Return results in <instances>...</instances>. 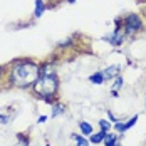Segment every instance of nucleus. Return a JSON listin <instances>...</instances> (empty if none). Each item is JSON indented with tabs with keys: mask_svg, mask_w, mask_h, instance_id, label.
<instances>
[{
	"mask_svg": "<svg viewBox=\"0 0 146 146\" xmlns=\"http://www.w3.org/2000/svg\"><path fill=\"white\" fill-rule=\"evenodd\" d=\"M34 84H35V92L45 98L47 101H50L49 96H52L57 89V77L50 69H40V74Z\"/></svg>",
	"mask_w": 146,
	"mask_h": 146,
	"instance_id": "f03ea898",
	"label": "nucleus"
},
{
	"mask_svg": "<svg viewBox=\"0 0 146 146\" xmlns=\"http://www.w3.org/2000/svg\"><path fill=\"white\" fill-rule=\"evenodd\" d=\"M108 40H109L111 44H114V45H119L121 42H123V35L119 34V30H116L111 37H108Z\"/></svg>",
	"mask_w": 146,
	"mask_h": 146,
	"instance_id": "39448f33",
	"label": "nucleus"
},
{
	"mask_svg": "<svg viewBox=\"0 0 146 146\" xmlns=\"http://www.w3.org/2000/svg\"><path fill=\"white\" fill-rule=\"evenodd\" d=\"M121 86H123V79H121V77H117L116 82H114V88H113V89H114V91H117V89L121 88Z\"/></svg>",
	"mask_w": 146,
	"mask_h": 146,
	"instance_id": "2eb2a0df",
	"label": "nucleus"
},
{
	"mask_svg": "<svg viewBox=\"0 0 146 146\" xmlns=\"http://www.w3.org/2000/svg\"><path fill=\"white\" fill-rule=\"evenodd\" d=\"M7 121H9V117H7V116H0V123H3V124H5Z\"/></svg>",
	"mask_w": 146,
	"mask_h": 146,
	"instance_id": "dca6fc26",
	"label": "nucleus"
},
{
	"mask_svg": "<svg viewBox=\"0 0 146 146\" xmlns=\"http://www.w3.org/2000/svg\"><path fill=\"white\" fill-rule=\"evenodd\" d=\"M72 138L76 139V143H77V146H88V141L81 136V134H72Z\"/></svg>",
	"mask_w": 146,
	"mask_h": 146,
	"instance_id": "f8f14e48",
	"label": "nucleus"
},
{
	"mask_svg": "<svg viewBox=\"0 0 146 146\" xmlns=\"http://www.w3.org/2000/svg\"><path fill=\"white\" fill-rule=\"evenodd\" d=\"M104 143H106V146H117V136L116 134H106Z\"/></svg>",
	"mask_w": 146,
	"mask_h": 146,
	"instance_id": "423d86ee",
	"label": "nucleus"
},
{
	"mask_svg": "<svg viewBox=\"0 0 146 146\" xmlns=\"http://www.w3.org/2000/svg\"><path fill=\"white\" fill-rule=\"evenodd\" d=\"M45 119H47V117H45V116H40V117H39V123H44Z\"/></svg>",
	"mask_w": 146,
	"mask_h": 146,
	"instance_id": "f3484780",
	"label": "nucleus"
},
{
	"mask_svg": "<svg viewBox=\"0 0 146 146\" xmlns=\"http://www.w3.org/2000/svg\"><path fill=\"white\" fill-rule=\"evenodd\" d=\"M124 25H126V32H128V34H133V32H136V30H139L143 27V22H141V19L136 14H131V15L126 17Z\"/></svg>",
	"mask_w": 146,
	"mask_h": 146,
	"instance_id": "7ed1b4c3",
	"label": "nucleus"
},
{
	"mask_svg": "<svg viewBox=\"0 0 146 146\" xmlns=\"http://www.w3.org/2000/svg\"><path fill=\"white\" fill-rule=\"evenodd\" d=\"M79 128H81L82 134H91V133H92V126H91L89 123H86V121H81V123H79Z\"/></svg>",
	"mask_w": 146,
	"mask_h": 146,
	"instance_id": "9d476101",
	"label": "nucleus"
},
{
	"mask_svg": "<svg viewBox=\"0 0 146 146\" xmlns=\"http://www.w3.org/2000/svg\"><path fill=\"white\" fill-rule=\"evenodd\" d=\"M136 121H138V116H133L126 124H123V123H116V126H114V128H116L119 133H124L126 129H129L131 126H134V124H136Z\"/></svg>",
	"mask_w": 146,
	"mask_h": 146,
	"instance_id": "20e7f679",
	"label": "nucleus"
},
{
	"mask_svg": "<svg viewBox=\"0 0 146 146\" xmlns=\"http://www.w3.org/2000/svg\"><path fill=\"white\" fill-rule=\"evenodd\" d=\"M99 126H101V129H102V131H108V129L111 128V124H109L108 121H104V119H102V121H99Z\"/></svg>",
	"mask_w": 146,
	"mask_h": 146,
	"instance_id": "ddd939ff",
	"label": "nucleus"
},
{
	"mask_svg": "<svg viewBox=\"0 0 146 146\" xmlns=\"http://www.w3.org/2000/svg\"><path fill=\"white\" fill-rule=\"evenodd\" d=\"M104 136H106V131H99V133H96V134H92L91 136V143L92 145L101 143V141H104Z\"/></svg>",
	"mask_w": 146,
	"mask_h": 146,
	"instance_id": "0eeeda50",
	"label": "nucleus"
},
{
	"mask_svg": "<svg viewBox=\"0 0 146 146\" xmlns=\"http://www.w3.org/2000/svg\"><path fill=\"white\" fill-rule=\"evenodd\" d=\"M89 81L92 82V84H101L102 81H104V74L102 72H98V74H92L91 77H89Z\"/></svg>",
	"mask_w": 146,
	"mask_h": 146,
	"instance_id": "9b49d317",
	"label": "nucleus"
},
{
	"mask_svg": "<svg viewBox=\"0 0 146 146\" xmlns=\"http://www.w3.org/2000/svg\"><path fill=\"white\" fill-rule=\"evenodd\" d=\"M119 72V66H111V67H109V69H108V71H104V77H106V79H109V77H113V76H116V74Z\"/></svg>",
	"mask_w": 146,
	"mask_h": 146,
	"instance_id": "1a4fd4ad",
	"label": "nucleus"
},
{
	"mask_svg": "<svg viewBox=\"0 0 146 146\" xmlns=\"http://www.w3.org/2000/svg\"><path fill=\"white\" fill-rule=\"evenodd\" d=\"M44 0H35V17H40V15L44 14Z\"/></svg>",
	"mask_w": 146,
	"mask_h": 146,
	"instance_id": "6e6552de",
	"label": "nucleus"
},
{
	"mask_svg": "<svg viewBox=\"0 0 146 146\" xmlns=\"http://www.w3.org/2000/svg\"><path fill=\"white\" fill-rule=\"evenodd\" d=\"M39 74H40V69L34 64H17L12 71L10 81L17 86H29L37 81Z\"/></svg>",
	"mask_w": 146,
	"mask_h": 146,
	"instance_id": "f257e3e1",
	"label": "nucleus"
},
{
	"mask_svg": "<svg viewBox=\"0 0 146 146\" xmlns=\"http://www.w3.org/2000/svg\"><path fill=\"white\" fill-rule=\"evenodd\" d=\"M62 113H64V108H62V106H56L54 111H52V117L57 116V114H62Z\"/></svg>",
	"mask_w": 146,
	"mask_h": 146,
	"instance_id": "4468645a",
	"label": "nucleus"
}]
</instances>
